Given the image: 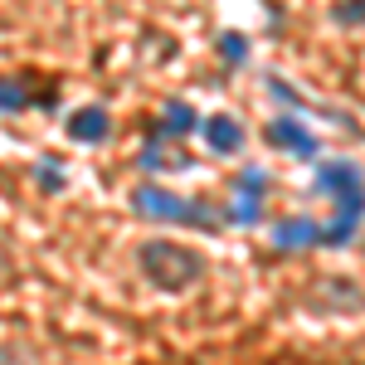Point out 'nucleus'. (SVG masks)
<instances>
[{
  "instance_id": "11",
  "label": "nucleus",
  "mask_w": 365,
  "mask_h": 365,
  "mask_svg": "<svg viewBox=\"0 0 365 365\" xmlns=\"http://www.w3.org/2000/svg\"><path fill=\"white\" fill-rule=\"evenodd\" d=\"M29 108V93L15 78H0V113H25Z\"/></svg>"
},
{
  "instance_id": "12",
  "label": "nucleus",
  "mask_w": 365,
  "mask_h": 365,
  "mask_svg": "<svg viewBox=\"0 0 365 365\" xmlns=\"http://www.w3.org/2000/svg\"><path fill=\"white\" fill-rule=\"evenodd\" d=\"M220 58H225V63H244V58H249V39H244L239 29H234V34H220Z\"/></svg>"
},
{
  "instance_id": "8",
  "label": "nucleus",
  "mask_w": 365,
  "mask_h": 365,
  "mask_svg": "<svg viewBox=\"0 0 365 365\" xmlns=\"http://www.w3.org/2000/svg\"><path fill=\"white\" fill-rule=\"evenodd\" d=\"M356 229H361V210H336L331 225L317 229V244H327V249H346V244L356 239Z\"/></svg>"
},
{
  "instance_id": "9",
  "label": "nucleus",
  "mask_w": 365,
  "mask_h": 365,
  "mask_svg": "<svg viewBox=\"0 0 365 365\" xmlns=\"http://www.w3.org/2000/svg\"><path fill=\"white\" fill-rule=\"evenodd\" d=\"M161 132L166 137H190V132H200V113L190 103H166L161 108Z\"/></svg>"
},
{
  "instance_id": "2",
  "label": "nucleus",
  "mask_w": 365,
  "mask_h": 365,
  "mask_svg": "<svg viewBox=\"0 0 365 365\" xmlns=\"http://www.w3.org/2000/svg\"><path fill=\"white\" fill-rule=\"evenodd\" d=\"M132 210L151 215V220H170V225H200V229L215 225V215H205L195 200L175 195V190H161V185H137L132 190Z\"/></svg>"
},
{
  "instance_id": "4",
  "label": "nucleus",
  "mask_w": 365,
  "mask_h": 365,
  "mask_svg": "<svg viewBox=\"0 0 365 365\" xmlns=\"http://www.w3.org/2000/svg\"><path fill=\"white\" fill-rule=\"evenodd\" d=\"M63 132H68V141H78V146H98V141H108V132H113V113L98 108V103H88L78 113H68Z\"/></svg>"
},
{
  "instance_id": "14",
  "label": "nucleus",
  "mask_w": 365,
  "mask_h": 365,
  "mask_svg": "<svg viewBox=\"0 0 365 365\" xmlns=\"http://www.w3.org/2000/svg\"><path fill=\"white\" fill-rule=\"evenodd\" d=\"M336 20H341V25H361V0L341 5V10H336Z\"/></svg>"
},
{
  "instance_id": "13",
  "label": "nucleus",
  "mask_w": 365,
  "mask_h": 365,
  "mask_svg": "<svg viewBox=\"0 0 365 365\" xmlns=\"http://www.w3.org/2000/svg\"><path fill=\"white\" fill-rule=\"evenodd\" d=\"M234 190H249V195H268V170H258V166L239 170V175H234Z\"/></svg>"
},
{
  "instance_id": "6",
  "label": "nucleus",
  "mask_w": 365,
  "mask_h": 365,
  "mask_svg": "<svg viewBox=\"0 0 365 365\" xmlns=\"http://www.w3.org/2000/svg\"><path fill=\"white\" fill-rule=\"evenodd\" d=\"M200 132L210 141V151L215 156H234V151H244V122L234 113H215L210 122H200Z\"/></svg>"
},
{
  "instance_id": "10",
  "label": "nucleus",
  "mask_w": 365,
  "mask_h": 365,
  "mask_svg": "<svg viewBox=\"0 0 365 365\" xmlns=\"http://www.w3.org/2000/svg\"><path fill=\"white\" fill-rule=\"evenodd\" d=\"M258 205H263V195H249V190H239L234 210H229V220H234V225H258V215H263Z\"/></svg>"
},
{
  "instance_id": "7",
  "label": "nucleus",
  "mask_w": 365,
  "mask_h": 365,
  "mask_svg": "<svg viewBox=\"0 0 365 365\" xmlns=\"http://www.w3.org/2000/svg\"><path fill=\"white\" fill-rule=\"evenodd\" d=\"M317 229L322 225H312L307 215H292V220H282V225H273V244H278V249H312V244H317Z\"/></svg>"
},
{
  "instance_id": "3",
  "label": "nucleus",
  "mask_w": 365,
  "mask_h": 365,
  "mask_svg": "<svg viewBox=\"0 0 365 365\" xmlns=\"http://www.w3.org/2000/svg\"><path fill=\"white\" fill-rule=\"evenodd\" d=\"M317 190H331L336 210H361V170H356V161H322L317 166Z\"/></svg>"
},
{
  "instance_id": "5",
  "label": "nucleus",
  "mask_w": 365,
  "mask_h": 365,
  "mask_svg": "<svg viewBox=\"0 0 365 365\" xmlns=\"http://www.w3.org/2000/svg\"><path fill=\"white\" fill-rule=\"evenodd\" d=\"M263 137H268V146H282V151H292V156H302V161L317 156V137H312L297 117H273V122L263 127Z\"/></svg>"
},
{
  "instance_id": "15",
  "label": "nucleus",
  "mask_w": 365,
  "mask_h": 365,
  "mask_svg": "<svg viewBox=\"0 0 365 365\" xmlns=\"http://www.w3.org/2000/svg\"><path fill=\"white\" fill-rule=\"evenodd\" d=\"M39 166H44V170H39V175H44V190H58V185H63V175L54 170V161H39Z\"/></svg>"
},
{
  "instance_id": "1",
  "label": "nucleus",
  "mask_w": 365,
  "mask_h": 365,
  "mask_svg": "<svg viewBox=\"0 0 365 365\" xmlns=\"http://www.w3.org/2000/svg\"><path fill=\"white\" fill-rule=\"evenodd\" d=\"M137 263H141V273H146V282L161 287V292H185V287H195L205 278V258L195 249H185V244H170V239L141 244Z\"/></svg>"
}]
</instances>
